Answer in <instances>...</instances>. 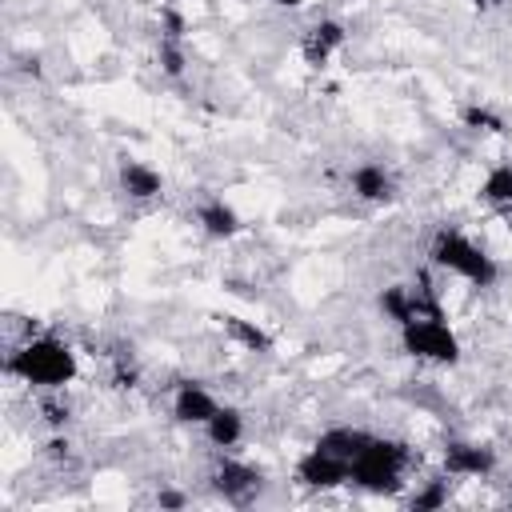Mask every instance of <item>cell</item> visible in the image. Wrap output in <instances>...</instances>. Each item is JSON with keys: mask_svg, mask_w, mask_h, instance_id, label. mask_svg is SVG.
I'll return each instance as SVG.
<instances>
[{"mask_svg": "<svg viewBox=\"0 0 512 512\" xmlns=\"http://www.w3.org/2000/svg\"><path fill=\"white\" fill-rule=\"evenodd\" d=\"M216 408H220V400H216L200 380H180L176 392H172V420H176V424L204 428Z\"/></svg>", "mask_w": 512, "mask_h": 512, "instance_id": "obj_9", "label": "cell"}, {"mask_svg": "<svg viewBox=\"0 0 512 512\" xmlns=\"http://www.w3.org/2000/svg\"><path fill=\"white\" fill-rule=\"evenodd\" d=\"M344 44H348V28L340 20H332V16H324V20H316V24H308L300 32V60L308 68H328V60Z\"/></svg>", "mask_w": 512, "mask_h": 512, "instance_id": "obj_8", "label": "cell"}, {"mask_svg": "<svg viewBox=\"0 0 512 512\" xmlns=\"http://www.w3.org/2000/svg\"><path fill=\"white\" fill-rule=\"evenodd\" d=\"M448 500H452V476L444 472V476L424 480V484L408 496V508H412V512H436V508H444Z\"/></svg>", "mask_w": 512, "mask_h": 512, "instance_id": "obj_18", "label": "cell"}, {"mask_svg": "<svg viewBox=\"0 0 512 512\" xmlns=\"http://www.w3.org/2000/svg\"><path fill=\"white\" fill-rule=\"evenodd\" d=\"M272 4H276V8H300L304 0H272Z\"/></svg>", "mask_w": 512, "mask_h": 512, "instance_id": "obj_24", "label": "cell"}, {"mask_svg": "<svg viewBox=\"0 0 512 512\" xmlns=\"http://www.w3.org/2000/svg\"><path fill=\"white\" fill-rule=\"evenodd\" d=\"M184 32H188L184 12L172 8V4H164V8H160V36H176V40H184Z\"/></svg>", "mask_w": 512, "mask_h": 512, "instance_id": "obj_21", "label": "cell"}, {"mask_svg": "<svg viewBox=\"0 0 512 512\" xmlns=\"http://www.w3.org/2000/svg\"><path fill=\"white\" fill-rule=\"evenodd\" d=\"M480 204L492 212H512V160H500L480 180Z\"/></svg>", "mask_w": 512, "mask_h": 512, "instance_id": "obj_14", "label": "cell"}, {"mask_svg": "<svg viewBox=\"0 0 512 512\" xmlns=\"http://www.w3.org/2000/svg\"><path fill=\"white\" fill-rule=\"evenodd\" d=\"M156 504H160V508H188V496L176 492V488H160V492H156Z\"/></svg>", "mask_w": 512, "mask_h": 512, "instance_id": "obj_23", "label": "cell"}, {"mask_svg": "<svg viewBox=\"0 0 512 512\" xmlns=\"http://www.w3.org/2000/svg\"><path fill=\"white\" fill-rule=\"evenodd\" d=\"M52 396H56V392H48V396L40 400V408H44V420H48L52 428H64V424H68V404H56Z\"/></svg>", "mask_w": 512, "mask_h": 512, "instance_id": "obj_22", "label": "cell"}, {"mask_svg": "<svg viewBox=\"0 0 512 512\" xmlns=\"http://www.w3.org/2000/svg\"><path fill=\"white\" fill-rule=\"evenodd\" d=\"M400 348L424 364H460V336L452 332L448 316H412L400 324Z\"/></svg>", "mask_w": 512, "mask_h": 512, "instance_id": "obj_4", "label": "cell"}, {"mask_svg": "<svg viewBox=\"0 0 512 512\" xmlns=\"http://www.w3.org/2000/svg\"><path fill=\"white\" fill-rule=\"evenodd\" d=\"M348 184H352V196L364 200V204H392L396 200V176L384 164H376V160L356 164Z\"/></svg>", "mask_w": 512, "mask_h": 512, "instance_id": "obj_11", "label": "cell"}, {"mask_svg": "<svg viewBox=\"0 0 512 512\" xmlns=\"http://www.w3.org/2000/svg\"><path fill=\"white\" fill-rule=\"evenodd\" d=\"M116 184H120V192L128 196V200H136V204H148V200H156L160 192H164V176H160V168H152L148 160H120V168H116Z\"/></svg>", "mask_w": 512, "mask_h": 512, "instance_id": "obj_10", "label": "cell"}, {"mask_svg": "<svg viewBox=\"0 0 512 512\" xmlns=\"http://www.w3.org/2000/svg\"><path fill=\"white\" fill-rule=\"evenodd\" d=\"M460 120H464V128H476V132H504V120L488 104H468L460 112Z\"/></svg>", "mask_w": 512, "mask_h": 512, "instance_id": "obj_20", "label": "cell"}, {"mask_svg": "<svg viewBox=\"0 0 512 512\" xmlns=\"http://www.w3.org/2000/svg\"><path fill=\"white\" fill-rule=\"evenodd\" d=\"M444 472L452 480H488L496 472V448L480 440H448L444 444Z\"/></svg>", "mask_w": 512, "mask_h": 512, "instance_id": "obj_7", "label": "cell"}, {"mask_svg": "<svg viewBox=\"0 0 512 512\" xmlns=\"http://www.w3.org/2000/svg\"><path fill=\"white\" fill-rule=\"evenodd\" d=\"M156 64H160V72H164L168 80H180L184 68H188L184 40H176V36H160V40H156Z\"/></svg>", "mask_w": 512, "mask_h": 512, "instance_id": "obj_19", "label": "cell"}, {"mask_svg": "<svg viewBox=\"0 0 512 512\" xmlns=\"http://www.w3.org/2000/svg\"><path fill=\"white\" fill-rule=\"evenodd\" d=\"M196 224H200V232H204L208 240H232V236L244 232L240 212H236L224 196H204V200L196 204Z\"/></svg>", "mask_w": 512, "mask_h": 512, "instance_id": "obj_12", "label": "cell"}, {"mask_svg": "<svg viewBox=\"0 0 512 512\" xmlns=\"http://www.w3.org/2000/svg\"><path fill=\"white\" fill-rule=\"evenodd\" d=\"M204 436H208L212 448L232 452V448L244 440V412H240L236 404H220V408L212 412V420L204 424Z\"/></svg>", "mask_w": 512, "mask_h": 512, "instance_id": "obj_13", "label": "cell"}, {"mask_svg": "<svg viewBox=\"0 0 512 512\" xmlns=\"http://www.w3.org/2000/svg\"><path fill=\"white\" fill-rule=\"evenodd\" d=\"M372 432H364V428H352V424H336V428H328V432H320L316 436V444L320 448H328V452H336V456H344L348 464H352V456L364 448V440H368Z\"/></svg>", "mask_w": 512, "mask_h": 512, "instance_id": "obj_16", "label": "cell"}, {"mask_svg": "<svg viewBox=\"0 0 512 512\" xmlns=\"http://www.w3.org/2000/svg\"><path fill=\"white\" fill-rule=\"evenodd\" d=\"M428 260H432V268H444L448 276H456V280H464V284H472L480 292L496 288V280H500L496 256H488L472 236H464L460 228H448V224L432 232Z\"/></svg>", "mask_w": 512, "mask_h": 512, "instance_id": "obj_3", "label": "cell"}, {"mask_svg": "<svg viewBox=\"0 0 512 512\" xmlns=\"http://www.w3.org/2000/svg\"><path fill=\"white\" fill-rule=\"evenodd\" d=\"M292 476H296V484H304V488H312V492H332V488H344V484H348L352 464H348L344 456H336V452L312 444L308 452H300Z\"/></svg>", "mask_w": 512, "mask_h": 512, "instance_id": "obj_5", "label": "cell"}, {"mask_svg": "<svg viewBox=\"0 0 512 512\" xmlns=\"http://www.w3.org/2000/svg\"><path fill=\"white\" fill-rule=\"evenodd\" d=\"M412 468V448L404 440L392 436H368L364 448L352 456V476L348 484L368 492V496H400L404 492V476Z\"/></svg>", "mask_w": 512, "mask_h": 512, "instance_id": "obj_2", "label": "cell"}, {"mask_svg": "<svg viewBox=\"0 0 512 512\" xmlns=\"http://www.w3.org/2000/svg\"><path fill=\"white\" fill-rule=\"evenodd\" d=\"M212 488H216V496H220L224 504L248 508V504L260 496L264 476H260V468H252V464H244V460H236V456H224V460L216 464V472H212Z\"/></svg>", "mask_w": 512, "mask_h": 512, "instance_id": "obj_6", "label": "cell"}, {"mask_svg": "<svg viewBox=\"0 0 512 512\" xmlns=\"http://www.w3.org/2000/svg\"><path fill=\"white\" fill-rule=\"evenodd\" d=\"M380 312H384V320H392L396 328L400 324H408L412 316H416V300H412V284H388L384 292H380Z\"/></svg>", "mask_w": 512, "mask_h": 512, "instance_id": "obj_17", "label": "cell"}, {"mask_svg": "<svg viewBox=\"0 0 512 512\" xmlns=\"http://www.w3.org/2000/svg\"><path fill=\"white\" fill-rule=\"evenodd\" d=\"M220 328H224V336H228L232 344H240L244 352H256V356L272 352V336H268L256 320H244V316H236V312H224V316H220Z\"/></svg>", "mask_w": 512, "mask_h": 512, "instance_id": "obj_15", "label": "cell"}, {"mask_svg": "<svg viewBox=\"0 0 512 512\" xmlns=\"http://www.w3.org/2000/svg\"><path fill=\"white\" fill-rule=\"evenodd\" d=\"M4 372L28 388L40 392H64L76 376H80V356L68 340L52 336V332H36L28 340H20L8 356H4Z\"/></svg>", "mask_w": 512, "mask_h": 512, "instance_id": "obj_1", "label": "cell"}]
</instances>
